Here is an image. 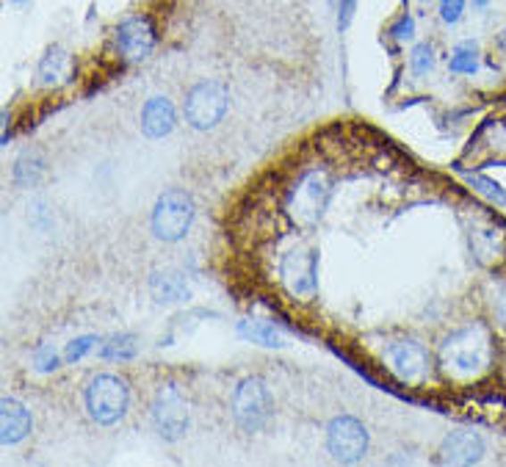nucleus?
<instances>
[{"label":"nucleus","instance_id":"1","mask_svg":"<svg viewBox=\"0 0 506 467\" xmlns=\"http://www.w3.org/2000/svg\"><path fill=\"white\" fill-rule=\"evenodd\" d=\"M493 360V340L482 324H468L445 335L440 343V365L457 379H473L487 371Z\"/></svg>","mask_w":506,"mask_h":467},{"label":"nucleus","instance_id":"2","mask_svg":"<svg viewBox=\"0 0 506 467\" xmlns=\"http://www.w3.org/2000/svg\"><path fill=\"white\" fill-rule=\"evenodd\" d=\"M87 401V413L95 423L100 426H114L125 418L128 404H130V390L122 376L114 373H97L92 382L87 385L83 393Z\"/></svg>","mask_w":506,"mask_h":467},{"label":"nucleus","instance_id":"3","mask_svg":"<svg viewBox=\"0 0 506 467\" xmlns=\"http://www.w3.org/2000/svg\"><path fill=\"white\" fill-rule=\"evenodd\" d=\"M150 224H153V236L158 241H166V244L183 241L194 224V199L180 188L163 191L153 208Z\"/></svg>","mask_w":506,"mask_h":467},{"label":"nucleus","instance_id":"4","mask_svg":"<svg viewBox=\"0 0 506 467\" xmlns=\"http://www.w3.org/2000/svg\"><path fill=\"white\" fill-rule=\"evenodd\" d=\"M230 105V92L228 86L219 80H203L186 95V122L194 130H211L216 128Z\"/></svg>","mask_w":506,"mask_h":467},{"label":"nucleus","instance_id":"5","mask_svg":"<svg viewBox=\"0 0 506 467\" xmlns=\"http://www.w3.org/2000/svg\"><path fill=\"white\" fill-rule=\"evenodd\" d=\"M153 423L166 443H178L186 437L191 413H188L186 396L180 393V388L175 382H166L158 388V393L153 398Z\"/></svg>","mask_w":506,"mask_h":467},{"label":"nucleus","instance_id":"6","mask_svg":"<svg viewBox=\"0 0 506 467\" xmlns=\"http://www.w3.org/2000/svg\"><path fill=\"white\" fill-rule=\"evenodd\" d=\"M271 415V396L255 376H246L233 393V418L244 431H261Z\"/></svg>","mask_w":506,"mask_h":467},{"label":"nucleus","instance_id":"7","mask_svg":"<svg viewBox=\"0 0 506 467\" xmlns=\"http://www.w3.org/2000/svg\"><path fill=\"white\" fill-rule=\"evenodd\" d=\"M327 451L332 454L335 462L357 464L369 454V429L352 415L332 418V423L327 426Z\"/></svg>","mask_w":506,"mask_h":467},{"label":"nucleus","instance_id":"8","mask_svg":"<svg viewBox=\"0 0 506 467\" xmlns=\"http://www.w3.org/2000/svg\"><path fill=\"white\" fill-rule=\"evenodd\" d=\"M279 277L294 296H313L319 288V252L296 246L279 260Z\"/></svg>","mask_w":506,"mask_h":467},{"label":"nucleus","instance_id":"9","mask_svg":"<svg viewBox=\"0 0 506 467\" xmlns=\"http://www.w3.org/2000/svg\"><path fill=\"white\" fill-rule=\"evenodd\" d=\"M327 199H329V180H327V174L324 171H311V174H304V178L299 180L296 191L291 194V213L307 224V227H313L324 208H327Z\"/></svg>","mask_w":506,"mask_h":467},{"label":"nucleus","instance_id":"10","mask_svg":"<svg viewBox=\"0 0 506 467\" xmlns=\"http://www.w3.org/2000/svg\"><path fill=\"white\" fill-rule=\"evenodd\" d=\"M385 360L390 365V371L396 373V379L402 382H424L429 373V354L427 348L415 343V340H399L390 343L385 348Z\"/></svg>","mask_w":506,"mask_h":467},{"label":"nucleus","instance_id":"11","mask_svg":"<svg viewBox=\"0 0 506 467\" xmlns=\"http://www.w3.org/2000/svg\"><path fill=\"white\" fill-rule=\"evenodd\" d=\"M114 45L128 62H142L155 50V28L147 17H128L117 25Z\"/></svg>","mask_w":506,"mask_h":467},{"label":"nucleus","instance_id":"12","mask_svg":"<svg viewBox=\"0 0 506 467\" xmlns=\"http://www.w3.org/2000/svg\"><path fill=\"white\" fill-rule=\"evenodd\" d=\"M485 437L473 429H457V431H448L445 440L440 443V456L437 462L443 464H479L485 459Z\"/></svg>","mask_w":506,"mask_h":467},{"label":"nucleus","instance_id":"13","mask_svg":"<svg viewBox=\"0 0 506 467\" xmlns=\"http://www.w3.org/2000/svg\"><path fill=\"white\" fill-rule=\"evenodd\" d=\"M31 413L25 410V406L14 398H4L0 401V440H4V446H17L22 443L28 434H31Z\"/></svg>","mask_w":506,"mask_h":467},{"label":"nucleus","instance_id":"14","mask_svg":"<svg viewBox=\"0 0 506 467\" xmlns=\"http://www.w3.org/2000/svg\"><path fill=\"white\" fill-rule=\"evenodd\" d=\"M178 122L175 105L169 97H150L142 108V130L147 138H163L172 133Z\"/></svg>","mask_w":506,"mask_h":467},{"label":"nucleus","instance_id":"15","mask_svg":"<svg viewBox=\"0 0 506 467\" xmlns=\"http://www.w3.org/2000/svg\"><path fill=\"white\" fill-rule=\"evenodd\" d=\"M150 294L155 299V304H183L188 302L191 290H188V282L180 271H172V269H158L153 271L150 277Z\"/></svg>","mask_w":506,"mask_h":467},{"label":"nucleus","instance_id":"16","mask_svg":"<svg viewBox=\"0 0 506 467\" xmlns=\"http://www.w3.org/2000/svg\"><path fill=\"white\" fill-rule=\"evenodd\" d=\"M70 72H72V58L67 50L50 47L42 55V62H39V83L42 86H62L70 80Z\"/></svg>","mask_w":506,"mask_h":467},{"label":"nucleus","instance_id":"17","mask_svg":"<svg viewBox=\"0 0 506 467\" xmlns=\"http://www.w3.org/2000/svg\"><path fill=\"white\" fill-rule=\"evenodd\" d=\"M238 335L249 343L263 346V348H283L286 346L283 332L274 329L271 324H266V321H255V318L238 321Z\"/></svg>","mask_w":506,"mask_h":467},{"label":"nucleus","instance_id":"18","mask_svg":"<svg viewBox=\"0 0 506 467\" xmlns=\"http://www.w3.org/2000/svg\"><path fill=\"white\" fill-rule=\"evenodd\" d=\"M138 354V338L130 332L111 335L100 343V357L108 363H128Z\"/></svg>","mask_w":506,"mask_h":467},{"label":"nucleus","instance_id":"19","mask_svg":"<svg viewBox=\"0 0 506 467\" xmlns=\"http://www.w3.org/2000/svg\"><path fill=\"white\" fill-rule=\"evenodd\" d=\"M42 171H45V161L37 153H25V155L17 158L14 169H12V180L20 188H31V186L39 183Z\"/></svg>","mask_w":506,"mask_h":467},{"label":"nucleus","instance_id":"20","mask_svg":"<svg viewBox=\"0 0 506 467\" xmlns=\"http://www.w3.org/2000/svg\"><path fill=\"white\" fill-rule=\"evenodd\" d=\"M448 70H452L454 75H476V70H479V42L476 39L460 42L452 53Z\"/></svg>","mask_w":506,"mask_h":467},{"label":"nucleus","instance_id":"21","mask_svg":"<svg viewBox=\"0 0 506 467\" xmlns=\"http://www.w3.org/2000/svg\"><path fill=\"white\" fill-rule=\"evenodd\" d=\"M435 47L429 45V42H420V45H415L412 47V53H410V70H412V75L415 78H427L432 70H435Z\"/></svg>","mask_w":506,"mask_h":467},{"label":"nucleus","instance_id":"22","mask_svg":"<svg viewBox=\"0 0 506 467\" xmlns=\"http://www.w3.org/2000/svg\"><path fill=\"white\" fill-rule=\"evenodd\" d=\"M465 178H468V183H470L476 191L485 194L490 202H495V205H506V191H503L495 180L485 178V174H470V171H465Z\"/></svg>","mask_w":506,"mask_h":467},{"label":"nucleus","instance_id":"23","mask_svg":"<svg viewBox=\"0 0 506 467\" xmlns=\"http://www.w3.org/2000/svg\"><path fill=\"white\" fill-rule=\"evenodd\" d=\"M97 343H100V338H97V335H80V338L70 340V343H67V348H64V363H67V365L80 363V360L87 357L89 352H95V346H97Z\"/></svg>","mask_w":506,"mask_h":467},{"label":"nucleus","instance_id":"24","mask_svg":"<svg viewBox=\"0 0 506 467\" xmlns=\"http://www.w3.org/2000/svg\"><path fill=\"white\" fill-rule=\"evenodd\" d=\"M59 365H62V357H59V352H55L50 343L37 346V352H34V368H37L39 373H53V371H59Z\"/></svg>","mask_w":506,"mask_h":467},{"label":"nucleus","instance_id":"25","mask_svg":"<svg viewBox=\"0 0 506 467\" xmlns=\"http://www.w3.org/2000/svg\"><path fill=\"white\" fill-rule=\"evenodd\" d=\"M468 0H440V20L445 25H457L465 14Z\"/></svg>","mask_w":506,"mask_h":467},{"label":"nucleus","instance_id":"26","mask_svg":"<svg viewBox=\"0 0 506 467\" xmlns=\"http://www.w3.org/2000/svg\"><path fill=\"white\" fill-rule=\"evenodd\" d=\"M390 37L396 42H410L415 37V17L412 14H402L396 22L390 25Z\"/></svg>","mask_w":506,"mask_h":467},{"label":"nucleus","instance_id":"27","mask_svg":"<svg viewBox=\"0 0 506 467\" xmlns=\"http://www.w3.org/2000/svg\"><path fill=\"white\" fill-rule=\"evenodd\" d=\"M354 12H357V0H337V28H341V31L349 28Z\"/></svg>","mask_w":506,"mask_h":467},{"label":"nucleus","instance_id":"28","mask_svg":"<svg viewBox=\"0 0 506 467\" xmlns=\"http://www.w3.org/2000/svg\"><path fill=\"white\" fill-rule=\"evenodd\" d=\"M493 310L498 315V321L506 327V282L495 290V299H493Z\"/></svg>","mask_w":506,"mask_h":467},{"label":"nucleus","instance_id":"29","mask_svg":"<svg viewBox=\"0 0 506 467\" xmlns=\"http://www.w3.org/2000/svg\"><path fill=\"white\" fill-rule=\"evenodd\" d=\"M473 4V12H487L490 9V0H470Z\"/></svg>","mask_w":506,"mask_h":467},{"label":"nucleus","instance_id":"30","mask_svg":"<svg viewBox=\"0 0 506 467\" xmlns=\"http://www.w3.org/2000/svg\"><path fill=\"white\" fill-rule=\"evenodd\" d=\"M503 45H506V34H503Z\"/></svg>","mask_w":506,"mask_h":467}]
</instances>
